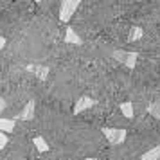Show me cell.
I'll return each mask as SVG.
<instances>
[{
  "mask_svg": "<svg viewBox=\"0 0 160 160\" xmlns=\"http://www.w3.org/2000/svg\"><path fill=\"white\" fill-rule=\"evenodd\" d=\"M78 8H79L78 0H65V2H61L59 4V18H61V22H68Z\"/></svg>",
  "mask_w": 160,
  "mask_h": 160,
  "instance_id": "cell-1",
  "label": "cell"
},
{
  "mask_svg": "<svg viewBox=\"0 0 160 160\" xmlns=\"http://www.w3.org/2000/svg\"><path fill=\"white\" fill-rule=\"evenodd\" d=\"M102 133L108 138L110 144H122L124 138H126V130L124 128H104Z\"/></svg>",
  "mask_w": 160,
  "mask_h": 160,
  "instance_id": "cell-2",
  "label": "cell"
},
{
  "mask_svg": "<svg viewBox=\"0 0 160 160\" xmlns=\"http://www.w3.org/2000/svg\"><path fill=\"white\" fill-rule=\"evenodd\" d=\"M90 106H94V101H92L90 97H81V99H78L76 106H74V115H78L79 112H83V110L90 108Z\"/></svg>",
  "mask_w": 160,
  "mask_h": 160,
  "instance_id": "cell-3",
  "label": "cell"
},
{
  "mask_svg": "<svg viewBox=\"0 0 160 160\" xmlns=\"http://www.w3.org/2000/svg\"><path fill=\"white\" fill-rule=\"evenodd\" d=\"M119 108H121V112H122V115L126 117V119H133V117H135V104H133L131 101L121 102Z\"/></svg>",
  "mask_w": 160,
  "mask_h": 160,
  "instance_id": "cell-4",
  "label": "cell"
},
{
  "mask_svg": "<svg viewBox=\"0 0 160 160\" xmlns=\"http://www.w3.org/2000/svg\"><path fill=\"white\" fill-rule=\"evenodd\" d=\"M15 119H2L0 117V133H11L15 130Z\"/></svg>",
  "mask_w": 160,
  "mask_h": 160,
  "instance_id": "cell-5",
  "label": "cell"
},
{
  "mask_svg": "<svg viewBox=\"0 0 160 160\" xmlns=\"http://www.w3.org/2000/svg\"><path fill=\"white\" fill-rule=\"evenodd\" d=\"M140 160H160V144L158 146H153L149 151H146Z\"/></svg>",
  "mask_w": 160,
  "mask_h": 160,
  "instance_id": "cell-6",
  "label": "cell"
},
{
  "mask_svg": "<svg viewBox=\"0 0 160 160\" xmlns=\"http://www.w3.org/2000/svg\"><path fill=\"white\" fill-rule=\"evenodd\" d=\"M32 117H34V101H29L27 102V106L23 108L20 119H22V121H31Z\"/></svg>",
  "mask_w": 160,
  "mask_h": 160,
  "instance_id": "cell-7",
  "label": "cell"
},
{
  "mask_svg": "<svg viewBox=\"0 0 160 160\" xmlns=\"http://www.w3.org/2000/svg\"><path fill=\"white\" fill-rule=\"evenodd\" d=\"M34 146H36L38 151H43V153H47L49 149H51V146L47 144V140H45L43 137H36L34 138Z\"/></svg>",
  "mask_w": 160,
  "mask_h": 160,
  "instance_id": "cell-8",
  "label": "cell"
},
{
  "mask_svg": "<svg viewBox=\"0 0 160 160\" xmlns=\"http://www.w3.org/2000/svg\"><path fill=\"white\" fill-rule=\"evenodd\" d=\"M142 36H144V29H142V27H133V29H131V36L128 38V42H130V43H133V42L140 40Z\"/></svg>",
  "mask_w": 160,
  "mask_h": 160,
  "instance_id": "cell-9",
  "label": "cell"
},
{
  "mask_svg": "<svg viewBox=\"0 0 160 160\" xmlns=\"http://www.w3.org/2000/svg\"><path fill=\"white\" fill-rule=\"evenodd\" d=\"M148 110H149V113H151L153 117L160 119V99H158V101H151V102H149Z\"/></svg>",
  "mask_w": 160,
  "mask_h": 160,
  "instance_id": "cell-10",
  "label": "cell"
},
{
  "mask_svg": "<svg viewBox=\"0 0 160 160\" xmlns=\"http://www.w3.org/2000/svg\"><path fill=\"white\" fill-rule=\"evenodd\" d=\"M67 43H76V45H79L81 43V38L74 32V29H68L67 31Z\"/></svg>",
  "mask_w": 160,
  "mask_h": 160,
  "instance_id": "cell-11",
  "label": "cell"
},
{
  "mask_svg": "<svg viewBox=\"0 0 160 160\" xmlns=\"http://www.w3.org/2000/svg\"><path fill=\"white\" fill-rule=\"evenodd\" d=\"M8 144H9V137L6 133H0V149H4Z\"/></svg>",
  "mask_w": 160,
  "mask_h": 160,
  "instance_id": "cell-12",
  "label": "cell"
},
{
  "mask_svg": "<svg viewBox=\"0 0 160 160\" xmlns=\"http://www.w3.org/2000/svg\"><path fill=\"white\" fill-rule=\"evenodd\" d=\"M6 106H8V102H6V99H2V97H0V115L4 113V110H6Z\"/></svg>",
  "mask_w": 160,
  "mask_h": 160,
  "instance_id": "cell-13",
  "label": "cell"
},
{
  "mask_svg": "<svg viewBox=\"0 0 160 160\" xmlns=\"http://www.w3.org/2000/svg\"><path fill=\"white\" fill-rule=\"evenodd\" d=\"M4 47H6V38L0 36V49H4Z\"/></svg>",
  "mask_w": 160,
  "mask_h": 160,
  "instance_id": "cell-14",
  "label": "cell"
},
{
  "mask_svg": "<svg viewBox=\"0 0 160 160\" xmlns=\"http://www.w3.org/2000/svg\"><path fill=\"white\" fill-rule=\"evenodd\" d=\"M85 160H95V158H85Z\"/></svg>",
  "mask_w": 160,
  "mask_h": 160,
  "instance_id": "cell-15",
  "label": "cell"
}]
</instances>
